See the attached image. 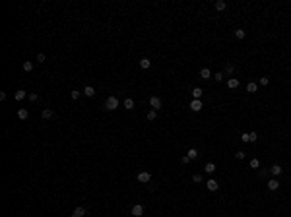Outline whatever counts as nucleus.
Returning <instances> with one entry per match:
<instances>
[{
	"label": "nucleus",
	"mask_w": 291,
	"mask_h": 217,
	"mask_svg": "<svg viewBox=\"0 0 291 217\" xmlns=\"http://www.w3.org/2000/svg\"><path fill=\"white\" fill-rule=\"evenodd\" d=\"M119 107H120V101H119V99L115 97V95H111V97H107V101L103 103V109H105V111H116Z\"/></svg>",
	"instance_id": "obj_1"
},
{
	"label": "nucleus",
	"mask_w": 291,
	"mask_h": 217,
	"mask_svg": "<svg viewBox=\"0 0 291 217\" xmlns=\"http://www.w3.org/2000/svg\"><path fill=\"white\" fill-rule=\"evenodd\" d=\"M161 105H163L161 97H157V95H152V97H149V107H152L153 111H157V109H161Z\"/></svg>",
	"instance_id": "obj_2"
},
{
	"label": "nucleus",
	"mask_w": 291,
	"mask_h": 217,
	"mask_svg": "<svg viewBox=\"0 0 291 217\" xmlns=\"http://www.w3.org/2000/svg\"><path fill=\"white\" fill-rule=\"evenodd\" d=\"M136 178H138V182H142V184H148L149 180H152V175H149L148 171H142V173H138Z\"/></svg>",
	"instance_id": "obj_3"
},
{
	"label": "nucleus",
	"mask_w": 291,
	"mask_h": 217,
	"mask_svg": "<svg viewBox=\"0 0 291 217\" xmlns=\"http://www.w3.org/2000/svg\"><path fill=\"white\" fill-rule=\"evenodd\" d=\"M130 213H132L134 217H142L144 215V206H142V203H134L132 209H130Z\"/></svg>",
	"instance_id": "obj_4"
},
{
	"label": "nucleus",
	"mask_w": 291,
	"mask_h": 217,
	"mask_svg": "<svg viewBox=\"0 0 291 217\" xmlns=\"http://www.w3.org/2000/svg\"><path fill=\"white\" fill-rule=\"evenodd\" d=\"M41 118H43V120L55 118V111H52V109H43V111H41Z\"/></svg>",
	"instance_id": "obj_5"
},
{
	"label": "nucleus",
	"mask_w": 291,
	"mask_h": 217,
	"mask_svg": "<svg viewBox=\"0 0 291 217\" xmlns=\"http://www.w3.org/2000/svg\"><path fill=\"white\" fill-rule=\"evenodd\" d=\"M202 101H200V99H194L192 103H190V111H194V112H200L202 111Z\"/></svg>",
	"instance_id": "obj_6"
},
{
	"label": "nucleus",
	"mask_w": 291,
	"mask_h": 217,
	"mask_svg": "<svg viewBox=\"0 0 291 217\" xmlns=\"http://www.w3.org/2000/svg\"><path fill=\"white\" fill-rule=\"evenodd\" d=\"M88 213V209L83 208V206H78V208H74V211H72V217H83Z\"/></svg>",
	"instance_id": "obj_7"
},
{
	"label": "nucleus",
	"mask_w": 291,
	"mask_h": 217,
	"mask_svg": "<svg viewBox=\"0 0 291 217\" xmlns=\"http://www.w3.org/2000/svg\"><path fill=\"white\" fill-rule=\"evenodd\" d=\"M206 188H208L210 190V192H216V190L217 188H219V184H217V180H208V182H206Z\"/></svg>",
	"instance_id": "obj_8"
},
{
	"label": "nucleus",
	"mask_w": 291,
	"mask_h": 217,
	"mask_svg": "<svg viewBox=\"0 0 291 217\" xmlns=\"http://www.w3.org/2000/svg\"><path fill=\"white\" fill-rule=\"evenodd\" d=\"M27 95H29V93L25 91V89H18V91H16V95H14V97H16V101H23V99L27 97Z\"/></svg>",
	"instance_id": "obj_9"
},
{
	"label": "nucleus",
	"mask_w": 291,
	"mask_h": 217,
	"mask_svg": "<svg viewBox=\"0 0 291 217\" xmlns=\"http://www.w3.org/2000/svg\"><path fill=\"white\" fill-rule=\"evenodd\" d=\"M227 87L229 89H237L239 87V79L237 78H227Z\"/></svg>",
	"instance_id": "obj_10"
},
{
	"label": "nucleus",
	"mask_w": 291,
	"mask_h": 217,
	"mask_svg": "<svg viewBox=\"0 0 291 217\" xmlns=\"http://www.w3.org/2000/svg\"><path fill=\"white\" fill-rule=\"evenodd\" d=\"M122 107H124L126 111H132V109H134V99L126 97V99H124V103H122Z\"/></svg>",
	"instance_id": "obj_11"
},
{
	"label": "nucleus",
	"mask_w": 291,
	"mask_h": 217,
	"mask_svg": "<svg viewBox=\"0 0 291 217\" xmlns=\"http://www.w3.org/2000/svg\"><path fill=\"white\" fill-rule=\"evenodd\" d=\"M82 93H83V95H86V97H93V95H95V89H93L91 85H86Z\"/></svg>",
	"instance_id": "obj_12"
},
{
	"label": "nucleus",
	"mask_w": 291,
	"mask_h": 217,
	"mask_svg": "<svg viewBox=\"0 0 291 217\" xmlns=\"http://www.w3.org/2000/svg\"><path fill=\"white\" fill-rule=\"evenodd\" d=\"M280 188V182H277V178H272V180H268V190H277Z\"/></svg>",
	"instance_id": "obj_13"
},
{
	"label": "nucleus",
	"mask_w": 291,
	"mask_h": 217,
	"mask_svg": "<svg viewBox=\"0 0 291 217\" xmlns=\"http://www.w3.org/2000/svg\"><path fill=\"white\" fill-rule=\"evenodd\" d=\"M270 173H272L274 176H280V175L283 173V169H282V165H274L272 169H270Z\"/></svg>",
	"instance_id": "obj_14"
},
{
	"label": "nucleus",
	"mask_w": 291,
	"mask_h": 217,
	"mask_svg": "<svg viewBox=\"0 0 291 217\" xmlns=\"http://www.w3.org/2000/svg\"><path fill=\"white\" fill-rule=\"evenodd\" d=\"M233 72H235V66H233V64H227L225 68H223V76H229V78H231Z\"/></svg>",
	"instance_id": "obj_15"
},
{
	"label": "nucleus",
	"mask_w": 291,
	"mask_h": 217,
	"mask_svg": "<svg viewBox=\"0 0 291 217\" xmlns=\"http://www.w3.org/2000/svg\"><path fill=\"white\" fill-rule=\"evenodd\" d=\"M200 78H202V79H210V78H212V72H210L208 68H202V70H200Z\"/></svg>",
	"instance_id": "obj_16"
},
{
	"label": "nucleus",
	"mask_w": 291,
	"mask_h": 217,
	"mask_svg": "<svg viewBox=\"0 0 291 217\" xmlns=\"http://www.w3.org/2000/svg\"><path fill=\"white\" fill-rule=\"evenodd\" d=\"M190 93H192V97L194 99H200V97H202V87H192V91H190Z\"/></svg>",
	"instance_id": "obj_17"
},
{
	"label": "nucleus",
	"mask_w": 291,
	"mask_h": 217,
	"mask_svg": "<svg viewBox=\"0 0 291 217\" xmlns=\"http://www.w3.org/2000/svg\"><path fill=\"white\" fill-rule=\"evenodd\" d=\"M18 116H19L22 120H27V118H29V111H27V109H19V111H18Z\"/></svg>",
	"instance_id": "obj_18"
},
{
	"label": "nucleus",
	"mask_w": 291,
	"mask_h": 217,
	"mask_svg": "<svg viewBox=\"0 0 291 217\" xmlns=\"http://www.w3.org/2000/svg\"><path fill=\"white\" fill-rule=\"evenodd\" d=\"M186 157L190 159V161H192V159H198V149H188V153H186Z\"/></svg>",
	"instance_id": "obj_19"
},
{
	"label": "nucleus",
	"mask_w": 291,
	"mask_h": 217,
	"mask_svg": "<svg viewBox=\"0 0 291 217\" xmlns=\"http://www.w3.org/2000/svg\"><path fill=\"white\" fill-rule=\"evenodd\" d=\"M140 66H142L144 70H148L149 66H152V60H149V58H146V56H144V58L140 60Z\"/></svg>",
	"instance_id": "obj_20"
},
{
	"label": "nucleus",
	"mask_w": 291,
	"mask_h": 217,
	"mask_svg": "<svg viewBox=\"0 0 291 217\" xmlns=\"http://www.w3.org/2000/svg\"><path fill=\"white\" fill-rule=\"evenodd\" d=\"M204 171L208 173V175H212V173L216 171V163H206V167H204Z\"/></svg>",
	"instance_id": "obj_21"
},
{
	"label": "nucleus",
	"mask_w": 291,
	"mask_h": 217,
	"mask_svg": "<svg viewBox=\"0 0 291 217\" xmlns=\"http://www.w3.org/2000/svg\"><path fill=\"white\" fill-rule=\"evenodd\" d=\"M80 95H82V91H78V89H72V91H70V99H72V101H78Z\"/></svg>",
	"instance_id": "obj_22"
},
{
	"label": "nucleus",
	"mask_w": 291,
	"mask_h": 217,
	"mask_svg": "<svg viewBox=\"0 0 291 217\" xmlns=\"http://www.w3.org/2000/svg\"><path fill=\"white\" fill-rule=\"evenodd\" d=\"M256 89H258V85H256L254 82L246 83V91H249V93H256Z\"/></svg>",
	"instance_id": "obj_23"
},
{
	"label": "nucleus",
	"mask_w": 291,
	"mask_h": 217,
	"mask_svg": "<svg viewBox=\"0 0 291 217\" xmlns=\"http://www.w3.org/2000/svg\"><path fill=\"white\" fill-rule=\"evenodd\" d=\"M22 68H23V72H31V70H33V62H29V60H27V62H23Z\"/></svg>",
	"instance_id": "obj_24"
},
{
	"label": "nucleus",
	"mask_w": 291,
	"mask_h": 217,
	"mask_svg": "<svg viewBox=\"0 0 291 217\" xmlns=\"http://www.w3.org/2000/svg\"><path fill=\"white\" fill-rule=\"evenodd\" d=\"M225 8H227V4L223 2V0H217V2H216V10H219V12H221V10H225Z\"/></svg>",
	"instance_id": "obj_25"
},
{
	"label": "nucleus",
	"mask_w": 291,
	"mask_h": 217,
	"mask_svg": "<svg viewBox=\"0 0 291 217\" xmlns=\"http://www.w3.org/2000/svg\"><path fill=\"white\" fill-rule=\"evenodd\" d=\"M245 35H246L245 29H237V31H235V37L237 39H245Z\"/></svg>",
	"instance_id": "obj_26"
},
{
	"label": "nucleus",
	"mask_w": 291,
	"mask_h": 217,
	"mask_svg": "<svg viewBox=\"0 0 291 217\" xmlns=\"http://www.w3.org/2000/svg\"><path fill=\"white\" fill-rule=\"evenodd\" d=\"M146 116H148V120H155L157 118V111H153V109H152V111H148V115H146Z\"/></svg>",
	"instance_id": "obj_27"
},
{
	"label": "nucleus",
	"mask_w": 291,
	"mask_h": 217,
	"mask_svg": "<svg viewBox=\"0 0 291 217\" xmlns=\"http://www.w3.org/2000/svg\"><path fill=\"white\" fill-rule=\"evenodd\" d=\"M249 165L252 167V169H258V167H260V161H258L256 157H254V159H250V163H249Z\"/></svg>",
	"instance_id": "obj_28"
},
{
	"label": "nucleus",
	"mask_w": 291,
	"mask_h": 217,
	"mask_svg": "<svg viewBox=\"0 0 291 217\" xmlns=\"http://www.w3.org/2000/svg\"><path fill=\"white\" fill-rule=\"evenodd\" d=\"M29 101H31V103H37L39 101V95H37V93H29Z\"/></svg>",
	"instance_id": "obj_29"
},
{
	"label": "nucleus",
	"mask_w": 291,
	"mask_h": 217,
	"mask_svg": "<svg viewBox=\"0 0 291 217\" xmlns=\"http://www.w3.org/2000/svg\"><path fill=\"white\" fill-rule=\"evenodd\" d=\"M223 78H225V76H223V72H217V74L213 76V79H216V82H223Z\"/></svg>",
	"instance_id": "obj_30"
},
{
	"label": "nucleus",
	"mask_w": 291,
	"mask_h": 217,
	"mask_svg": "<svg viewBox=\"0 0 291 217\" xmlns=\"http://www.w3.org/2000/svg\"><path fill=\"white\" fill-rule=\"evenodd\" d=\"M192 180H194V182H202V175H198V173H196V175H192Z\"/></svg>",
	"instance_id": "obj_31"
},
{
	"label": "nucleus",
	"mask_w": 291,
	"mask_h": 217,
	"mask_svg": "<svg viewBox=\"0 0 291 217\" xmlns=\"http://www.w3.org/2000/svg\"><path fill=\"white\" fill-rule=\"evenodd\" d=\"M45 60H47V56L43 54V52H39V54H37V62H41V64H43Z\"/></svg>",
	"instance_id": "obj_32"
},
{
	"label": "nucleus",
	"mask_w": 291,
	"mask_h": 217,
	"mask_svg": "<svg viewBox=\"0 0 291 217\" xmlns=\"http://www.w3.org/2000/svg\"><path fill=\"white\" fill-rule=\"evenodd\" d=\"M235 157L239 159V161H243V159H245V151H237V153H235Z\"/></svg>",
	"instance_id": "obj_33"
},
{
	"label": "nucleus",
	"mask_w": 291,
	"mask_h": 217,
	"mask_svg": "<svg viewBox=\"0 0 291 217\" xmlns=\"http://www.w3.org/2000/svg\"><path fill=\"white\" fill-rule=\"evenodd\" d=\"M249 138H250V142H256V140H258V134H256V132H250Z\"/></svg>",
	"instance_id": "obj_34"
},
{
	"label": "nucleus",
	"mask_w": 291,
	"mask_h": 217,
	"mask_svg": "<svg viewBox=\"0 0 291 217\" xmlns=\"http://www.w3.org/2000/svg\"><path fill=\"white\" fill-rule=\"evenodd\" d=\"M180 163H183V165H188V163H190V159L186 157V155H183V159H180Z\"/></svg>",
	"instance_id": "obj_35"
},
{
	"label": "nucleus",
	"mask_w": 291,
	"mask_h": 217,
	"mask_svg": "<svg viewBox=\"0 0 291 217\" xmlns=\"http://www.w3.org/2000/svg\"><path fill=\"white\" fill-rule=\"evenodd\" d=\"M268 82H270L268 78H260V85H268Z\"/></svg>",
	"instance_id": "obj_36"
},
{
	"label": "nucleus",
	"mask_w": 291,
	"mask_h": 217,
	"mask_svg": "<svg viewBox=\"0 0 291 217\" xmlns=\"http://www.w3.org/2000/svg\"><path fill=\"white\" fill-rule=\"evenodd\" d=\"M241 140H243V142H250V138H249V134H243V136H241Z\"/></svg>",
	"instance_id": "obj_37"
}]
</instances>
